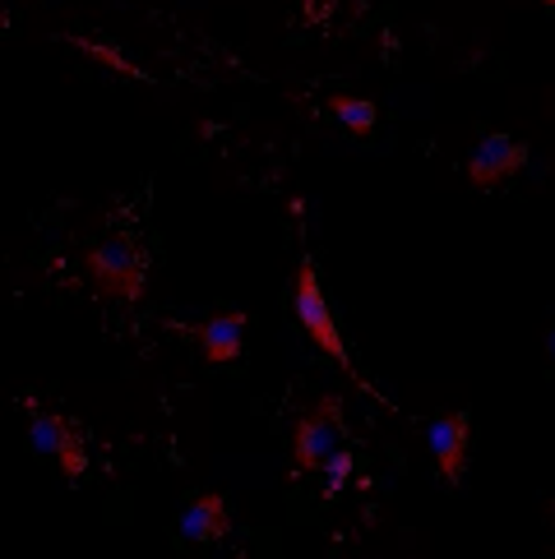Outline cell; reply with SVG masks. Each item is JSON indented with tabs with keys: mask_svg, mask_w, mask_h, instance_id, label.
Returning a JSON list of instances; mask_svg holds the SVG:
<instances>
[{
	"mask_svg": "<svg viewBox=\"0 0 555 559\" xmlns=\"http://www.w3.org/2000/svg\"><path fill=\"white\" fill-rule=\"evenodd\" d=\"M194 343H200L204 361L209 366H227L241 356V337H246V310H227V314H213L204 324H190L186 329Z\"/></svg>",
	"mask_w": 555,
	"mask_h": 559,
	"instance_id": "52a82bcc",
	"label": "cell"
},
{
	"mask_svg": "<svg viewBox=\"0 0 555 559\" xmlns=\"http://www.w3.org/2000/svg\"><path fill=\"white\" fill-rule=\"evenodd\" d=\"M546 352H551V356H555V333H551V337H546Z\"/></svg>",
	"mask_w": 555,
	"mask_h": 559,
	"instance_id": "7c38bea8",
	"label": "cell"
},
{
	"mask_svg": "<svg viewBox=\"0 0 555 559\" xmlns=\"http://www.w3.org/2000/svg\"><path fill=\"white\" fill-rule=\"evenodd\" d=\"M324 467H329V490H339V486L347 481V472H352V453H347V449L329 453V457H324Z\"/></svg>",
	"mask_w": 555,
	"mask_h": 559,
	"instance_id": "8fae6325",
	"label": "cell"
},
{
	"mask_svg": "<svg viewBox=\"0 0 555 559\" xmlns=\"http://www.w3.org/2000/svg\"><path fill=\"white\" fill-rule=\"evenodd\" d=\"M66 43H74V47L84 51V56H93V61L111 66L116 74H126V79H144V70H139L134 61H126V56L116 51V47H103V43H97V37H66Z\"/></svg>",
	"mask_w": 555,
	"mask_h": 559,
	"instance_id": "30bf717a",
	"label": "cell"
},
{
	"mask_svg": "<svg viewBox=\"0 0 555 559\" xmlns=\"http://www.w3.org/2000/svg\"><path fill=\"white\" fill-rule=\"evenodd\" d=\"M329 111L339 116V121H343L352 134H370V130H375V116H380L370 97H347V93L329 97Z\"/></svg>",
	"mask_w": 555,
	"mask_h": 559,
	"instance_id": "9c48e42d",
	"label": "cell"
},
{
	"mask_svg": "<svg viewBox=\"0 0 555 559\" xmlns=\"http://www.w3.org/2000/svg\"><path fill=\"white\" fill-rule=\"evenodd\" d=\"M468 416L463 412H449L440 421H430L426 439H430V453H435V467H440L445 486H459L463 481V467H468Z\"/></svg>",
	"mask_w": 555,
	"mask_h": 559,
	"instance_id": "8992f818",
	"label": "cell"
},
{
	"mask_svg": "<svg viewBox=\"0 0 555 559\" xmlns=\"http://www.w3.org/2000/svg\"><path fill=\"white\" fill-rule=\"evenodd\" d=\"M292 306H296V319H302V329H306L310 343L320 347L324 356H333V361L343 366V374H352L370 397H380V393L370 389V379H366V374H356L352 356H347V347H343V333H339V324H333V314H329V301H324V292H320V277H315V264H310V259H302V269H296ZM380 403H385V397H380ZM385 407H389V403H385Z\"/></svg>",
	"mask_w": 555,
	"mask_h": 559,
	"instance_id": "7a4b0ae2",
	"label": "cell"
},
{
	"mask_svg": "<svg viewBox=\"0 0 555 559\" xmlns=\"http://www.w3.org/2000/svg\"><path fill=\"white\" fill-rule=\"evenodd\" d=\"M84 273L97 296H111V301L134 306L144 296V277H149V246L139 241L134 231L107 236L93 250H84Z\"/></svg>",
	"mask_w": 555,
	"mask_h": 559,
	"instance_id": "6da1fadb",
	"label": "cell"
},
{
	"mask_svg": "<svg viewBox=\"0 0 555 559\" xmlns=\"http://www.w3.org/2000/svg\"><path fill=\"white\" fill-rule=\"evenodd\" d=\"M227 532H232V513L223 504V495H213V490L194 499V504L186 509V518H181L186 542H223Z\"/></svg>",
	"mask_w": 555,
	"mask_h": 559,
	"instance_id": "ba28073f",
	"label": "cell"
},
{
	"mask_svg": "<svg viewBox=\"0 0 555 559\" xmlns=\"http://www.w3.org/2000/svg\"><path fill=\"white\" fill-rule=\"evenodd\" d=\"M33 444L61 463L66 481H79V476H84V467H88L84 430H79V421H70V416H61V412H33Z\"/></svg>",
	"mask_w": 555,
	"mask_h": 559,
	"instance_id": "277c9868",
	"label": "cell"
},
{
	"mask_svg": "<svg viewBox=\"0 0 555 559\" xmlns=\"http://www.w3.org/2000/svg\"><path fill=\"white\" fill-rule=\"evenodd\" d=\"M523 163H528V144H523V139H513V134H486L482 144L468 153V181L477 186V190H491V186L509 181V176L519 171Z\"/></svg>",
	"mask_w": 555,
	"mask_h": 559,
	"instance_id": "5b68a950",
	"label": "cell"
},
{
	"mask_svg": "<svg viewBox=\"0 0 555 559\" xmlns=\"http://www.w3.org/2000/svg\"><path fill=\"white\" fill-rule=\"evenodd\" d=\"M343 449V397L324 393L302 421L292 430V457H296V472H315L324 467L329 453Z\"/></svg>",
	"mask_w": 555,
	"mask_h": 559,
	"instance_id": "3957f363",
	"label": "cell"
}]
</instances>
